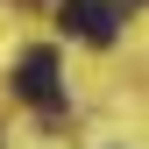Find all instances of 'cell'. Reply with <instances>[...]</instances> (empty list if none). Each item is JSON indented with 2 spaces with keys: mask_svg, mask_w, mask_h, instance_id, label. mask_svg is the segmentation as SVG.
<instances>
[{
  "mask_svg": "<svg viewBox=\"0 0 149 149\" xmlns=\"http://www.w3.org/2000/svg\"><path fill=\"white\" fill-rule=\"evenodd\" d=\"M57 22H64V36L107 50L114 43V22H121V0H57Z\"/></svg>",
  "mask_w": 149,
  "mask_h": 149,
  "instance_id": "7a4b0ae2",
  "label": "cell"
},
{
  "mask_svg": "<svg viewBox=\"0 0 149 149\" xmlns=\"http://www.w3.org/2000/svg\"><path fill=\"white\" fill-rule=\"evenodd\" d=\"M14 100H29V107H43L50 121L64 114V92H57V50H22V64H14Z\"/></svg>",
  "mask_w": 149,
  "mask_h": 149,
  "instance_id": "6da1fadb",
  "label": "cell"
},
{
  "mask_svg": "<svg viewBox=\"0 0 149 149\" xmlns=\"http://www.w3.org/2000/svg\"><path fill=\"white\" fill-rule=\"evenodd\" d=\"M121 7H142V0H121Z\"/></svg>",
  "mask_w": 149,
  "mask_h": 149,
  "instance_id": "3957f363",
  "label": "cell"
}]
</instances>
